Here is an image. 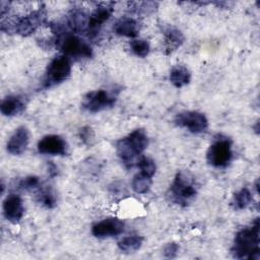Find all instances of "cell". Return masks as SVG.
<instances>
[{
	"instance_id": "1",
	"label": "cell",
	"mask_w": 260,
	"mask_h": 260,
	"mask_svg": "<svg viewBox=\"0 0 260 260\" xmlns=\"http://www.w3.org/2000/svg\"><path fill=\"white\" fill-rule=\"evenodd\" d=\"M232 254L237 259H254L260 257V223L256 218L252 225L239 231L235 237Z\"/></svg>"
},
{
	"instance_id": "2",
	"label": "cell",
	"mask_w": 260,
	"mask_h": 260,
	"mask_svg": "<svg viewBox=\"0 0 260 260\" xmlns=\"http://www.w3.org/2000/svg\"><path fill=\"white\" fill-rule=\"evenodd\" d=\"M147 145L148 136L145 130L138 128L116 142V151L123 165L130 169L137 162Z\"/></svg>"
},
{
	"instance_id": "3",
	"label": "cell",
	"mask_w": 260,
	"mask_h": 260,
	"mask_svg": "<svg viewBox=\"0 0 260 260\" xmlns=\"http://www.w3.org/2000/svg\"><path fill=\"white\" fill-rule=\"evenodd\" d=\"M47 20V10L45 7H39L26 15L15 17L13 19H2L1 30L6 34H16L21 37L32 35Z\"/></svg>"
},
{
	"instance_id": "4",
	"label": "cell",
	"mask_w": 260,
	"mask_h": 260,
	"mask_svg": "<svg viewBox=\"0 0 260 260\" xmlns=\"http://www.w3.org/2000/svg\"><path fill=\"white\" fill-rule=\"evenodd\" d=\"M196 195L197 185L195 178L188 172H178L168 192L170 201L185 207L194 200Z\"/></svg>"
},
{
	"instance_id": "5",
	"label": "cell",
	"mask_w": 260,
	"mask_h": 260,
	"mask_svg": "<svg viewBox=\"0 0 260 260\" xmlns=\"http://www.w3.org/2000/svg\"><path fill=\"white\" fill-rule=\"evenodd\" d=\"M54 42L63 55L69 59H87L92 56V49L89 44L74 34L66 32L55 38Z\"/></svg>"
},
{
	"instance_id": "6",
	"label": "cell",
	"mask_w": 260,
	"mask_h": 260,
	"mask_svg": "<svg viewBox=\"0 0 260 260\" xmlns=\"http://www.w3.org/2000/svg\"><path fill=\"white\" fill-rule=\"evenodd\" d=\"M71 73V61L68 57L60 55L52 59L46 69L43 85L52 87L65 81Z\"/></svg>"
},
{
	"instance_id": "7",
	"label": "cell",
	"mask_w": 260,
	"mask_h": 260,
	"mask_svg": "<svg viewBox=\"0 0 260 260\" xmlns=\"http://www.w3.org/2000/svg\"><path fill=\"white\" fill-rule=\"evenodd\" d=\"M118 92L115 89H96L87 92L82 100V108L90 113H98L112 108L118 96Z\"/></svg>"
},
{
	"instance_id": "8",
	"label": "cell",
	"mask_w": 260,
	"mask_h": 260,
	"mask_svg": "<svg viewBox=\"0 0 260 260\" xmlns=\"http://www.w3.org/2000/svg\"><path fill=\"white\" fill-rule=\"evenodd\" d=\"M233 158L232 141L228 137L219 136L209 146L206 159L209 165L215 168H225Z\"/></svg>"
},
{
	"instance_id": "9",
	"label": "cell",
	"mask_w": 260,
	"mask_h": 260,
	"mask_svg": "<svg viewBox=\"0 0 260 260\" xmlns=\"http://www.w3.org/2000/svg\"><path fill=\"white\" fill-rule=\"evenodd\" d=\"M114 2H102L98 4L91 14L88 16L86 27V36L88 39L93 40L101 31L105 22H107L114 12Z\"/></svg>"
},
{
	"instance_id": "10",
	"label": "cell",
	"mask_w": 260,
	"mask_h": 260,
	"mask_svg": "<svg viewBox=\"0 0 260 260\" xmlns=\"http://www.w3.org/2000/svg\"><path fill=\"white\" fill-rule=\"evenodd\" d=\"M175 124L179 127L188 129L192 133H201L208 127L206 116L197 111H186L178 113L175 117Z\"/></svg>"
},
{
	"instance_id": "11",
	"label": "cell",
	"mask_w": 260,
	"mask_h": 260,
	"mask_svg": "<svg viewBox=\"0 0 260 260\" xmlns=\"http://www.w3.org/2000/svg\"><path fill=\"white\" fill-rule=\"evenodd\" d=\"M125 223L117 217H108L96 223L91 228V234L95 238L104 239L116 237L124 232Z\"/></svg>"
},
{
	"instance_id": "12",
	"label": "cell",
	"mask_w": 260,
	"mask_h": 260,
	"mask_svg": "<svg viewBox=\"0 0 260 260\" xmlns=\"http://www.w3.org/2000/svg\"><path fill=\"white\" fill-rule=\"evenodd\" d=\"M38 151L42 154L66 155L68 151V145L61 136L50 134L44 136L38 142Z\"/></svg>"
},
{
	"instance_id": "13",
	"label": "cell",
	"mask_w": 260,
	"mask_h": 260,
	"mask_svg": "<svg viewBox=\"0 0 260 260\" xmlns=\"http://www.w3.org/2000/svg\"><path fill=\"white\" fill-rule=\"evenodd\" d=\"M3 213L5 218L11 223H18L24 213L21 198L16 194L8 195L3 201Z\"/></svg>"
},
{
	"instance_id": "14",
	"label": "cell",
	"mask_w": 260,
	"mask_h": 260,
	"mask_svg": "<svg viewBox=\"0 0 260 260\" xmlns=\"http://www.w3.org/2000/svg\"><path fill=\"white\" fill-rule=\"evenodd\" d=\"M29 142V131L25 126H19L15 129L7 142V151L13 155H19L24 152Z\"/></svg>"
},
{
	"instance_id": "15",
	"label": "cell",
	"mask_w": 260,
	"mask_h": 260,
	"mask_svg": "<svg viewBox=\"0 0 260 260\" xmlns=\"http://www.w3.org/2000/svg\"><path fill=\"white\" fill-rule=\"evenodd\" d=\"M26 107V100L22 95L11 94L4 98L0 105L1 113L6 117H12L21 114Z\"/></svg>"
},
{
	"instance_id": "16",
	"label": "cell",
	"mask_w": 260,
	"mask_h": 260,
	"mask_svg": "<svg viewBox=\"0 0 260 260\" xmlns=\"http://www.w3.org/2000/svg\"><path fill=\"white\" fill-rule=\"evenodd\" d=\"M114 30L117 35L126 38H135L140 30L138 20L130 16H123L119 18L114 24Z\"/></svg>"
},
{
	"instance_id": "17",
	"label": "cell",
	"mask_w": 260,
	"mask_h": 260,
	"mask_svg": "<svg viewBox=\"0 0 260 260\" xmlns=\"http://www.w3.org/2000/svg\"><path fill=\"white\" fill-rule=\"evenodd\" d=\"M88 16L82 9L74 8L72 9L66 18V25L68 28L73 31V34H79L85 31L87 27Z\"/></svg>"
},
{
	"instance_id": "18",
	"label": "cell",
	"mask_w": 260,
	"mask_h": 260,
	"mask_svg": "<svg viewBox=\"0 0 260 260\" xmlns=\"http://www.w3.org/2000/svg\"><path fill=\"white\" fill-rule=\"evenodd\" d=\"M165 35V53L167 55L176 51L185 41L184 35L181 30L174 26H166L164 28Z\"/></svg>"
},
{
	"instance_id": "19",
	"label": "cell",
	"mask_w": 260,
	"mask_h": 260,
	"mask_svg": "<svg viewBox=\"0 0 260 260\" xmlns=\"http://www.w3.org/2000/svg\"><path fill=\"white\" fill-rule=\"evenodd\" d=\"M191 80V73L187 67L183 65H176L170 71V81L177 87H183Z\"/></svg>"
},
{
	"instance_id": "20",
	"label": "cell",
	"mask_w": 260,
	"mask_h": 260,
	"mask_svg": "<svg viewBox=\"0 0 260 260\" xmlns=\"http://www.w3.org/2000/svg\"><path fill=\"white\" fill-rule=\"evenodd\" d=\"M37 201L46 208H54L57 204V197L50 186H40L36 193Z\"/></svg>"
},
{
	"instance_id": "21",
	"label": "cell",
	"mask_w": 260,
	"mask_h": 260,
	"mask_svg": "<svg viewBox=\"0 0 260 260\" xmlns=\"http://www.w3.org/2000/svg\"><path fill=\"white\" fill-rule=\"evenodd\" d=\"M151 184H152V177L139 172L133 177L131 187L135 193L145 194L149 191Z\"/></svg>"
},
{
	"instance_id": "22",
	"label": "cell",
	"mask_w": 260,
	"mask_h": 260,
	"mask_svg": "<svg viewBox=\"0 0 260 260\" xmlns=\"http://www.w3.org/2000/svg\"><path fill=\"white\" fill-rule=\"evenodd\" d=\"M143 243V238L138 235H131L123 238L118 242V248L124 253H133L140 249Z\"/></svg>"
},
{
	"instance_id": "23",
	"label": "cell",
	"mask_w": 260,
	"mask_h": 260,
	"mask_svg": "<svg viewBox=\"0 0 260 260\" xmlns=\"http://www.w3.org/2000/svg\"><path fill=\"white\" fill-rule=\"evenodd\" d=\"M253 201V196L248 188H242L234 194L233 205L237 210H242L248 207Z\"/></svg>"
},
{
	"instance_id": "24",
	"label": "cell",
	"mask_w": 260,
	"mask_h": 260,
	"mask_svg": "<svg viewBox=\"0 0 260 260\" xmlns=\"http://www.w3.org/2000/svg\"><path fill=\"white\" fill-rule=\"evenodd\" d=\"M130 49L134 55L140 58H144L148 55L150 51V46L145 40H133L130 42Z\"/></svg>"
},
{
	"instance_id": "25",
	"label": "cell",
	"mask_w": 260,
	"mask_h": 260,
	"mask_svg": "<svg viewBox=\"0 0 260 260\" xmlns=\"http://www.w3.org/2000/svg\"><path fill=\"white\" fill-rule=\"evenodd\" d=\"M137 167L139 168L140 172L148 175L150 177H153V175L155 174L156 171V166L153 159H151L150 157L147 156H140L136 162Z\"/></svg>"
},
{
	"instance_id": "26",
	"label": "cell",
	"mask_w": 260,
	"mask_h": 260,
	"mask_svg": "<svg viewBox=\"0 0 260 260\" xmlns=\"http://www.w3.org/2000/svg\"><path fill=\"white\" fill-rule=\"evenodd\" d=\"M41 186V182L39 177L37 176H27L19 180L16 184V188L23 191H31L36 190Z\"/></svg>"
},
{
	"instance_id": "27",
	"label": "cell",
	"mask_w": 260,
	"mask_h": 260,
	"mask_svg": "<svg viewBox=\"0 0 260 260\" xmlns=\"http://www.w3.org/2000/svg\"><path fill=\"white\" fill-rule=\"evenodd\" d=\"M179 252V246L176 243H169L164 248V257L168 259L175 258Z\"/></svg>"
},
{
	"instance_id": "28",
	"label": "cell",
	"mask_w": 260,
	"mask_h": 260,
	"mask_svg": "<svg viewBox=\"0 0 260 260\" xmlns=\"http://www.w3.org/2000/svg\"><path fill=\"white\" fill-rule=\"evenodd\" d=\"M79 137L85 144H91V140L93 139V133L91 128L89 127H83L79 131Z\"/></svg>"
},
{
	"instance_id": "29",
	"label": "cell",
	"mask_w": 260,
	"mask_h": 260,
	"mask_svg": "<svg viewBox=\"0 0 260 260\" xmlns=\"http://www.w3.org/2000/svg\"><path fill=\"white\" fill-rule=\"evenodd\" d=\"M49 173L51 174V176L57 175V167L52 162L49 164Z\"/></svg>"
}]
</instances>
